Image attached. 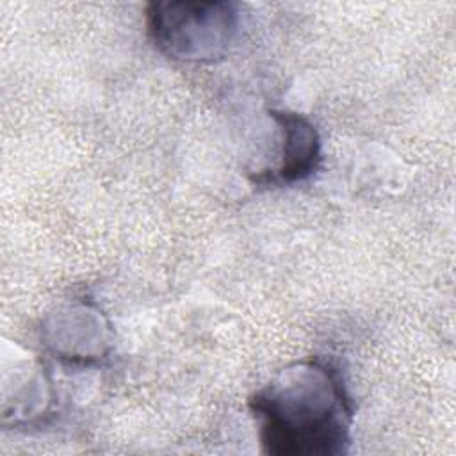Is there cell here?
Returning a JSON list of instances; mask_svg holds the SVG:
<instances>
[{
    "label": "cell",
    "mask_w": 456,
    "mask_h": 456,
    "mask_svg": "<svg viewBox=\"0 0 456 456\" xmlns=\"http://www.w3.org/2000/svg\"><path fill=\"white\" fill-rule=\"evenodd\" d=\"M264 452L335 456L349 444L353 403L337 367L305 360L283 369L249 397Z\"/></svg>",
    "instance_id": "6da1fadb"
},
{
    "label": "cell",
    "mask_w": 456,
    "mask_h": 456,
    "mask_svg": "<svg viewBox=\"0 0 456 456\" xmlns=\"http://www.w3.org/2000/svg\"><path fill=\"white\" fill-rule=\"evenodd\" d=\"M271 116L281 132L280 164L273 169L271 182L294 183L308 178L321 160V139L315 126L290 110H273Z\"/></svg>",
    "instance_id": "3957f363"
},
{
    "label": "cell",
    "mask_w": 456,
    "mask_h": 456,
    "mask_svg": "<svg viewBox=\"0 0 456 456\" xmlns=\"http://www.w3.org/2000/svg\"><path fill=\"white\" fill-rule=\"evenodd\" d=\"M239 14L228 2H153L148 7V32L169 59L212 61L237 32Z\"/></svg>",
    "instance_id": "7a4b0ae2"
}]
</instances>
